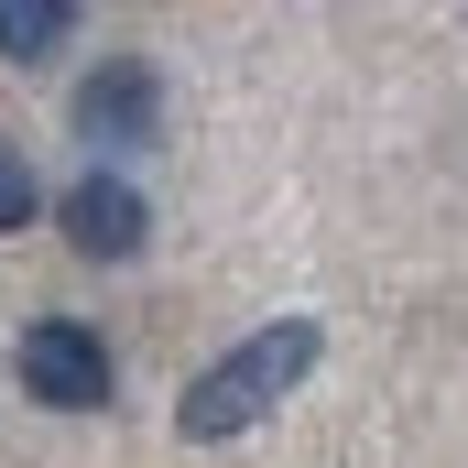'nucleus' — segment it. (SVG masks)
<instances>
[{
    "label": "nucleus",
    "instance_id": "4",
    "mask_svg": "<svg viewBox=\"0 0 468 468\" xmlns=\"http://www.w3.org/2000/svg\"><path fill=\"white\" fill-rule=\"evenodd\" d=\"M55 218H66V239H77L88 261H131L142 229H153V207H142V186H131V175H77Z\"/></svg>",
    "mask_w": 468,
    "mask_h": 468
},
{
    "label": "nucleus",
    "instance_id": "5",
    "mask_svg": "<svg viewBox=\"0 0 468 468\" xmlns=\"http://www.w3.org/2000/svg\"><path fill=\"white\" fill-rule=\"evenodd\" d=\"M66 22H77V0H0V55L11 66H44L66 44Z\"/></svg>",
    "mask_w": 468,
    "mask_h": 468
},
{
    "label": "nucleus",
    "instance_id": "2",
    "mask_svg": "<svg viewBox=\"0 0 468 468\" xmlns=\"http://www.w3.org/2000/svg\"><path fill=\"white\" fill-rule=\"evenodd\" d=\"M11 370H22V392H33L44 414H99V403L120 392L110 338H99V327H77V316H33V327H22V349H11Z\"/></svg>",
    "mask_w": 468,
    "mask_h": 468
},
{
    "label": "nucleus",
    "instance_id": "3",
    "mask_svg": "<svg viewBox=\"0 0 468 468\" xmlns=\"http://www.w3.org/2000/svg\"><path fill=\"white\" fill-rule=\"evenodd\" d=\"M66 131H77V142H99V153H142V142H164V77H153V66H131V55H110L99 77H77Z\"/></svg>",
    "mask_w": 468,
    "mask_h": 468
},
{
    "label": "nucleus",
    "instance_id": "1",
    "mask_svg": "<svg viewBox=\"0 0 468 468\" xmlns=\"http://www.w3.org/2000/svg\"><path fill=\"white\" fill-rule=\"evenodd\" d=\"M327 359V327L316 316H272V327H250L229 359H207L197 381H186V403H175V436H197V447H229V436H250L305 370Z\"/></svg>",
    "mask_w": 468,
    "mask_h": 468
},
{
    "label": "nucleus",
    "instance_id": "6",
    "mask_svg": "<svg viewBox=\"0 0 468 468\" xmlns=\"http://www.w3.org/2000/svg\"><path fill=\"white\" fill-rule=\"evenodd\" d=\"M33 218H44V186H33V164H22V153H0V239L33 229Z\"/></svg>",
    "mask_w": 468,
    "mask_h": 468
}]
</instances>
